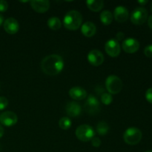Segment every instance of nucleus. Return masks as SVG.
<instances>
[{"mask_svg": "<svg viewBox=\"0 0 152 152\" xmlns=\"http://www.w3.org/2000/svg\"><path fill=\"white\" fill-rule=\"evenodd\" d=\"M8 105V100L4 96H0V111L5 109Z\"/></svg>", "mask_w": 152, "mask_h": 152, "instance_id": "obj_24", "label": "nucleus"}, {"mask_svg": "<svg viewBox=\"0 0 152 152\" xmlns=\"http://www.w3.org/2000/svg\"><path fill=\"white\" fill-rule=\"evenodd\" d=\"M75 134L80 141L88 142V141L91 140L94 137L95 132L91 126L84 124L81 125L77 128L75 132Z\"/></svg>", "mask_w": 152, "mask_h": 152, "instance_id": "obj_5", "label": "nucleus"}, {"mask_svg": "<svg viewBox=\"0 0 152 152\" xmlns=\"http://www.w3.org/2000/svg\"><path fill=\"white\" fill-rule=\"evenodd\" d=\"M48 25L50 29L53 30V31H57V30L60 29L62 23L59 18L56 16H52L48 20Z\"/></svg>", "mask_w": 152, "mask_h": 152, "instance_id": "obj_20", "label": "nucleus"}, {"mask_svg": "<svg viewBox=\"0 0 152 152\" xmlns=\"http://www.w3.org/2000/svg\"><path fill=\"white\" fill-rule=\"evenodd\" d=\"M85 109L91 115L97 114L100 111V104L97 98L92 94L89 95L85 103Z\"/></svg>", "mask_w": 152, "mask_h": 152, "instance_id": "obj_7", "label": "nucleus"}, {"mask_svg": "<svg viewBox=\"0 0 152 152\" xmlns=\"http://www.w3.org/2000/svg\"><path fill=\"white\" fill-rule=\"evenodd\" d=\"M113 18H114V16H113L112 13L108 10H103L100 13V21L105 25H109L110 24H111Z\"/></svg>", "mask_w": 152, "mask_h": 152, "instance_id": "obj_19", "label": "nucleus"}, {"mask_svg": "<svg viewBox=\"0 0 152 152\" xmlns=\"http://www.w3.org/2000/svg\"><path fill=\"white\" fill-rule=\"evenodd\" d=\"M148 25L149 28L152 29V15L148 18Z\"/></svg>", "mask_w": 152, "mask_h": 152, "instance_id": "obj_30", "label": "nucleus"}, {"mask_svg": "<svg viewBox=\"0 0 152 152\" xmlns=\"http://www.w3.org/2000/svg\"><path fill=\"white\" fill-rule=\"evenodd\" d=\"M18 121V117L13 111H4L0 114V123L4 126L10 127L16 124Z\"/></svg>", "mask_w": 152, "mask_h": 152, "instance_id": "obj_9", "label": "nucleus"}, {"mask_svg": "<svg viewBox=\"0 0 152 152\" xmlns=\"http://www.w3.org/2000/svg\"><path fill=\"white\" fill-rule=\"evenodd\" d=\"M31 6L33 10H35L37 13H43L48 10L49 7H50V1H47V0H45V1L34 0V1H31Z\"/></svg>", "mask_w": 152, "mask_h": 152, "instance_id": "obj_14", "label": "nucleus"}, {"mask_svg": "<svg viewBox=\"0 0 152 152\" xmlns=\"http://www.w3.org/2000/svg\"><path fill=\"white\" fill-rule=\"evenodd\" d=\"M129 10L126 7H123V6H117L115 9H114V19H115L117 22L122 23V22H125L126 21L128 20L129 19Z\"/></svg>", "mask_w": 152, "mask_h": 152, "instance_id": "obj_13", "label": "nucleus"}, {"mask_svg": "<svg viewBox=\"0 0 152 152\" xmlns=\"http://www.w3.org/2000/svg\"><path fill=\"white\" fill-rule=\"evenodd\" d=\"M87 7L94 12H99L104 7V1L102 0H88L86 1Z\"/></svg>", "mask_w": 152, "mask_h": 152, "instance_id": "obj_18", "label": "nucleus"}, {"mask_svg": "<svg viewBox=\"0 0 152 152\" xmlns=\"http://www.w3.org/2000/svg\"><path fill=\"white\" fill-rule=\"evenodd\" d=\"M65 111L67 114L71 117H78L81 114L82 108L80 104L76 102H68L65 107Z\"/></svg>", "mask_w": 152, "mask_h": 152, "instance_id": "obj_16", "label": "nucleus"}, {"mask_svg": "<svg viewBox=\"0 0 152 152\" xmlns=\"http://www.w3.org/2000/svg\"><path fill=\"white\" fill-rule=\"evenodd\" d=\"M125 37V34H123V32H118L117 34V35H116V39H117V41H122V40L123 39V38H124Z\"/></svg>", "mask_w": 152, "mask_h": 152, "instance_id": "obj_29", "label": "nucleus"}, {"mask_svg": "<svg viewBox=\"0 0 152 152\" xmlns=\"http://www.w3.org/2000/svg\"><path fill=\"white\" fill-rule=\"evenodd\" d=\"M138 3H139L140 4H141V6H143L148 3V1H147V0H141V1H138Z\"/></svg>", "mask_w": 152, "mask_h": 152, "instance_id": "obj_31", "label": "nucleus"}, {"mask_svg": "<svg viewBox=\"0 0 152 152\" xmlns=\"http://www.w3.org/2000/svg\"><path fill=\"white\" fill-rule=\"evenodd\" d=\"M70 97L74 100H83L87 97V92L83 88L76 86L70 89L69 92Z\"/></svg>", "mask_w": 152, "mask_h": 152, "instance_id": "obj_15", "label": "nucleus"}, {"mask_svg": "<svg viewBox=\"0 0 152 152\" xmlns=\"http://www.w3.org/2000/svg\"><path fill=\"white\" fill-rule=\"evenodd\" d=\"M81 32L86 37H94L96 32V27L94 23L91 22H86L82 25Z\"/></svg>", "mask_w": 152, "mask_h": 152, "instance_id": "obj_17", "label": "nucleus"}, {"mask_svg": "<svg viewBox=\"0 0 152 152\" xmlns=\"http://www.w3.org/2000/svg\"><path fill=\"white\" fill-rule=\"evenodd\" d=\"M145 152H152V151H145Z\"/></svg>", "mask_w": 152, "mask_h": 152, "instance_id": "obj_35", "label": "nucleus"}, {"mask_svg": "<svg viewBox=\"0 0 152 152\" xmlns=\"http://www.w3.org/2000/svg\"><path fill=\"white\" fill-rule=\"evenodd\" d=\"M144 54L148 58H152V45H148L144 49Z\"/></svg>", "mask_w": 152, "mask_h": 152, "instance_id": "obj_25", "label": "nucleus"}, {"mask_svg": "<svg viewBox=\"0 0 152 152\" xmlns=\"http://www.w3.org/2000/svg\"><path fill=\"white\" fill-rule=\"evenodd\" d=\"M8 8V3L4 0H0V12H5Z\"/></svg>", "mask_w": 152, "mask_h": 152, "instance_id": "obj_26", "label": "nucleus"}, {"mask_svg": "<svg viewBox=\"0 0 152 152\" xmlns=\"http://www.w3.org/2000/svg\"><path fill=\"white\" fill-rule=\"evenodd\" d=\"M130 19L134 25H142L148 19V11L143 7H137L131 14Z\"/></svg>", "mask_w": 152, "mask_h": 152, "instance_id": "obj_6", "label": "nucleus"}, {"mask_svg": "<svg viewBox=\"0 0 152 152\" xmlns=\"http://www.w3.org/2000/svg\"><path fill=\"white\" fill-rule=\"evenodd\" d=\"M105 87L111 94H117L122 91L123 84L120 77L116 75H110L105 80Z\"/></svg>", "mask_w": 152, "mask_h": 152, "instance_id": "obj_4", "label": "nucleus"}, {"mask_svg": "<svg viewBox=\"0 0 152 152\" xmlns=\"http://www.w3.org/2000/svg\"><path fill=\"white\" fill-rule=\"evenodd\" d=\"M122 48L127 53H134L140 48V42L137 39L134 38H128L123 42Z\"/></svg>", "mask_w": 152, "mask_h": 152, "instance_id": "obj_10", "label": "nucleus"}, {"mask_svg": "<svg viewBox=\"0 0 152 152\" xmlns=\"http://www.w3.org/2000/svg\"><path fill=\"white\" fill-rule=\"evenodd\" d=\"M109 126L105 122H99L96 126V132L99 135H105L108 132Z\"/></svg>", "mask_w": 152, "mask_h": 152, "instance_id": "obj_21", "label": "nucleus"}, {"mask_svg": "<svg viewBox=\"0 0 152 152\" xmlns=\"http://www.w3.org/2000/svg\"><path fill=\"white\" fill-rule=\"evenodd\" d=\"M3 135H4V129H3L2 126L0 125V138L2 137Z\"/></svg>", "mask_w": 152, "mask_h": 152, "instance_id": "obj_32", "label": "nucleus"}, {"mask_svg": "<svg viewBox=\"0 0 152 152\" xmlns=\"http://www.w3.org/2000/svg\"><path fill=\"white\" fill-rule=\"evenodd\" d=\"M142 137V132L136 127H131L126 129L123 134V140L128 145H134L139 143Z\"/></svg>", "mask_w": 152, "mask_h": 152, "instance_id": "obj_3", "label": "nucleus"}, {"mask_svg": "<svg viewBox=\"0 0 152 152\" xmlns=\"http://www.w3.org/2000/svg\"><path fill=\"white\" fill-rule=\"evenodd\" d=\"M101 102L105 105H108L113 102V96L109 93H103L101 95Z\"/></svg>", "mask_w": 152, "mask_h": 152, "instance_id": "obj_23", "label": "nucleus"}, {"mask_svg": "<svg viewBox=\"0 0 152 152\" xmlns=\"http://www.w3.org/2000/svg\"><path fill=\"white\" fill-rule=\"evenodd\" d=\"M4 29L7 34H15L19 31V25L18 21L13 17H10L4 20L3 23Z\"/></svg>", "mask_w": 152, "mask_h": 152, "instance_id": "obj_12", "label": "nucleus"}, {"mask_svg": "<svg viewBox=\"0 0 152 152\" xmlns=\"http://www.w3.org/2000/svg\"><path fill=\"white\" fill-rule=\"evenodd\" d=\"M82 22H83V16L77 10H70L64 16V26L66 29L70 31H77L80 28Z\"/></svg>", "mask_w": 152, "mask_h": 152, "instance_id": "obj_2", "label": "nucleus"}, {"mask_svg": "<svg viewBox=\"0 0 152 152\" xmlns=\"http://www.w3.org/2000/svg\"><path fill=\"white\" fill-rule=\"evenodd\" d=\"M105 50L108 56L111 57H117L120 55L121 48L117 40L111 39L108 40L105 44Z\"/></svg>", "mask_w": 152, "mask_h": 152, "instance_id": "obj_8", "label": "nucleus"}, {"mask_svg": "<svg viewBox=\"0 0 152 152\" xmlns=\"http://www.w3.org/2000/svg\"><path fill=\"white\" fill-rule=\"evenodd\" d=\"M71 120L70 118L63 117L59 120V126L62 130H68L71 127Z\"/></svg>", "mask_w": 152, "mask_h": 152, "instance_id": "obj_22", "label": "nucleus"}, {"mask_svg": "<svg viewBox=\"0 0 152 152\" xmlns=\"http://www.w3.org/2000/svg\"><path fill=\"white\" fill-rule=\"evenodd\" d=\"M91 145H93L94 147L98 148V147L100 146L101 145V140L99 139V137H94L93 139L91 140Z\"/></svg>", "mask_w": 152, "mask_h": 152, "instance_id": "obj_28", "label": "nucleus"}, {"mask_svg": "<svg viewBox=\"0 0 152 152\" xmlns=\"http://www.w3.org/2000/svg\"><path fill=\"white\" fill-rule=\"evenodd\" d=\"M88 61L91 65L95 67L99 66L104 62V55L98 50H92L87 56Z\"/></svg>", "mask_w": 152, "mask_h": 152, "instance_id": "obj_11", "label": "nucleus"}, {"mask_svg": "<svg viewBox=\"0 0 152 152\" xmlns=\"http://www.w3.org/2000/svg\"><path fill=\"white\" fill-rule=\"evenodd\" d=\"M4 16H2V15L0 13V26H1V25H3V23H4Z\"/></svg>", "mask_w": 152, "mask_h": 152, "instance_id": "obj_33", "label": "nucleus"}, {"mask_svg": "<svg viewBox=\"0 0 152 152\" xmlns=\"http://www.w3.org/2000/svg\"><path fill=\"white\" fill-rule=\"evenodd\" d=\"M64 60L57 54H51L45 56L42 60L41 68L43 73L49 76L59 74L64 68Z\"/></svg>", "mask_w": 152, "mask_h": 152, "instance_id": "obj_1", "label": "nucleus"}, {"mask_svg": "<svg viewBox=\"0 0 152 152\" xmlns=\"http://www.w3.org/2000/svg\"><path fill=\"white\" fill-rule=\"evenodd\" d=\"M145 99L149 103L152 104V88L147 89L145 92Z\"/></svg>", "mask_w": 152, "mask_h": 152, "instance_id": "obj_27", "label": "nucleus"}, {"mask_svg": "<svg viewBox=\"0 0 152 152\" xmlns=\"http://www.w3.org/2000/svg\"><path fill=\"white\" fill-rule=\"evenodd\" d=\"M151 12H152V3H151Z\"/></svg>", "mask_w": 152, "mask_h": 152, "instance_id": "obj_34", "label": "nucleus"}]
</instances>
